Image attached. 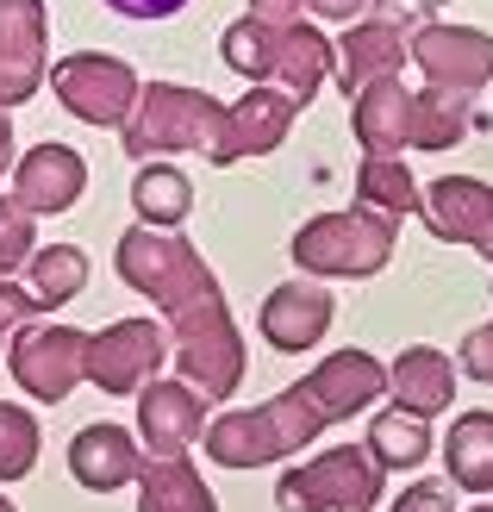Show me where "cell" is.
<instances>
[{
	"label": "cell",
	"mask_w": 493,
	"mask_h": 512,
	"mask_svg": "<svg viewBox=\"0 0 493 512\" xmlns=\"http://www.w3.org/2000/svg\"><path fill=\"white\" fill-rule=\"evenodd\" d=\"M119 275H125V288L163 300V319L175 331L181 381H188L200 400L238 394L244 338H238V325H231V306L219 294L213 269L200 263V250L181 244L175 232H157V225H132V232L119 238Z\"/></svg>",
	"instance_id": "1"
},
{
	"label": "cell",
	"mask_w": 493,
	"mask_h": 512,
	"mask_svg": "<svg viewBox=\"0 0 493 512\" xmlns=\"http://www.w3.org/2000/svg\"><path fill=\"white\" fill-rule=\"evenodd\" d=\"M387 394V363L369 350H331L325 363L294 381L288 394H275L269 406H250V413H225L206 425V456L225 469H263L281 463L319 438V431L344 425L356 413H369V400Z\"/></svg>",
	"instance_id": "2"
},
{
	"label": "cell",
	"mask_w": 493,
	"mask_h": 512,
	"mask_svg": "<svg viewBox=\"0 0 493 512\" xmlns=\"http://www.w3.org/2000/svg\"><path fill=\"white\" fill-rule=\"evenodd\" d=\"M125 157H157V150H200L206 163H231V107H219L200 88L144 82L132 119L119 125Z\"/></svg>",
	"instance_id": "3"
},
{
	"label": "cell",
	"mask_w": 493,
	"mask_h": 512,
	"mask_svg": "<svg viewBox=\"0 0 493 512\" xmlns=\"http://www.w3.org/2000/svg\"><path fill=\"white\" fill-rule=\"evenodd\" d=\"M294 263L306 275H325V281H369L394 263L400 250V219H387L375 207H344V213H319L294 232Z\"/></svg>",
	"instance_id": "4"
},
{
	"label": "cell",
	"mask_w": 493,
	"mask_h": 512,
	"mask_svg": "<svg viewBox=\"0 0 493 512\" xmlns=\"http://www.w3.org/2000/svg\"><path fill=\"white\" fill-rule=\"evenodd\" d=\"M381 481L387 469L375 463L369 444H337V450H319L306 469H288L281 475V512H369L381 500Z\"/></svg>",
	"instance_id": "5"
},
{
	"label": "cell",
	"mask_w": 493,
	"mask_h": 512,
	"mask_svg": "<svg viewBox=\"0 0 493 512\" xmlns=\"http://www.w3.org/2000/svg\"><path fill=\"white\" fill-rule=\"evenodd\" d=\"M50 94H57L82 125H113V132H119V125L132 119L144 82H138V69L125 63V57H107V50H82V57L50 63Z\"/></svg>",
	"instance_id": "6"
},
{
	"label": "cell",
	"mask_w": 493,
	"mask_h": 512,
	"mask_svg": "<svg viewBox=\"0 0 493 512\" xmlns=\"http://www.w3.org/2000/svg\"><path fill=\"white\" fill-rule=\"evenodd\" d=\"M88 344H94V331L32 325V331H19V344L7 350V369H13V381L32 400L57 406L69 388H82V381H88Z\"/></svg>",
	"instance_id": "7"
},
{
	"label": "cell",
	"mask_w": 493,
	"mask_h": 512,
	"mask_svg": "<svg viewBox=\"0 0 493 512\" xmlns=\"http://www.w3.org/2000/svg\"><path fill=\"white\" fill-rule=\"evenodd\" d=\"M163 363H169V344L157 319H119L107 331H94L88 344V381L100 394H144Z\"/></svg>",
	"instance_id": "8"
},
{
	"label": "cell",
	"mask_w": 493,
	"mask_h": 512,
	"mask_svg": "<svg viewBox=\"0 0 493 512\" xmlns=\"http://www.w3.org/2000/svg\"><path fill=\"white\" fill-rule=\"evenodd\" d=\"M412 63L431 88H456V94H481L493 82V38L475 25H444L431 19L412 32Z\"/></svg>",
	"instance_id": "9"
},
{
	"label": "cell",
	"mask_w": 493,
	"mask_h": 512,
	"mask_svg": "<svg viewBox=\"0 0 493 512\" xmlns=\"http://www.w3.org/2000/svg\"><path fill=\"white\" fill-rule=\"evenodd\" d=\"M50 13L44 0H0V107H19L44 88Z\"/></svg>",
	"instance_id": "10"
},
{
	"label": "cell",
	"mask_w": 493,
	"mask_h": 512,
	"mask_svg": "<svg viewBox=\"0 0 493 512\" xmlns=\"http://www.w3.org/2000/svg\"><path fill=\"white\" fill-rule=\"evenodd\" d=\"M419 219L431 225V238L444 244H469L493 263V188L475 175H437L419 194Z\"/></svg>",
	"instance_id": "11"
},
{
	"label": "cell",
	"mask_w": 493,
	"mask_h": 512,
	"mask_svg": "<svg viewBox=\"0 0 493 512\" xmlns=\"http://www.w3.org/2000/svg\"><path fill=\"white\" fill-rule=\"evenodd\" d=\"M331 50H337V69H331L337 88L356 100L369 82L400 75L412 63V32H400V25H387V19H356V25H344V38Z\"/></svg>",
	"instance_id": "12"
},
{
	"label": "cell",
	"mask_w": 493,
	"mask_h": 512,
	"mask_svg": "<svg viewBox=\"0 0 493 512\" xmlns=\"http://www.w3.org/2000/svg\"><path fill=\"white\" fill-rule=\"evenodd\" d=\"M331 319H337V300L319 281H281L263 300V313H256V331H263L275 350H313V344H325Z\"/></svg>",
	"instance_id": "13"
},
{
	"label": "cell",
	"mask_w": 493,
	"mask_h": 512,
	"mask_svg": "<svg viewBox=\"0 0 493 512\" xmlns=\"http://www.w3.org/2000/svg\"><path fill=\"white\" fill-rule=\"evenodd\" d=\"M88 188V163H82V150H69V144H38V150H25V157L13 163V200H25L32 213H69L75 200H82Z\"/></svg>",
	"instance_id": "14"
},
{
	"label": "cell",
	"mask_w": 493,
	"mask_h": 512,
	"mask_svg": "<svg viewBox=\"0 0 493 512\" xmlns=\"http://www.w3.org/2000/svg\"><path fill=\"white\" fill-rule=\"evenodd\" d=\"M206 431V400L188 381H150L138 394V438L150 456H181Z\"/></svg>",
	"instance_id": "15"
},
{
	"label": "cell",
	"mask_w": 493,
	"mask_h": 512,
	"mask_svg": "<svg viewBox=\"0 0 493 512\" xmlns=\"http://www.w3.org/2000/svg\"><path fill=\"white\" fill-rule=\"evenodd\" d=\"M69 475L94 494H113V488L144 475V450L125 425H82L69 444Z\"/></svg>",
	"instance_id": "16"
},
{
	"label": "cell",
	"mask_w": 493,
	"mask_h": 512,
	"mask_svg": "<svg viewBox=\"0 0 493 512\" xmlns=\"http://www.w3.org/2000/svg\"><path fill=\"white\" fill-rule=\"evenodd\" d=\"M350 132L369 157H400L412 150V94L400 88V75H381L350 100Z\"/></svg>",
	"instance_id": "17"
},
{
	"label": "cell",
	"mask_w": 493,
	"mask_h": 512,
	"mask_svg": "<svg viewBox=\"0 0 493 512\" xmlns=\"http://www.w3.org/2000/svg\"><path fill=\"white\" fill-rule=\"evenodd\" d=\"M306 107L288 94V88H275V82H256L238 107H231V163L238 157H269V150H281V138L294 132V119Z\"/></svg>",
	"instance_id": "18"
},
{
	"label": "cell",
	"mask_w": 493,
	"mask_h": 512,
	"mask_svg": "<svg viewBox=\"0 0 493 512\" xmlns=\"http://www.w3.org/2000/svg\"><path fill=\"white\" fill-rule=\"evenodd\" d=\"M387 394H394V406H406V413L437 419L456 400V363L431 344H412L387 363Z\"/></svg>",
	"instance_id": "19"
},
{
	"label": "cell",
	"mask_w": 493,
	"mask_h": 512,
	"mask_svg": "<svg viewBox=\"0 0 493 512\" xmlns=\"http://www.w3.org/2000/svg\"><path fill=\"white\" fill-rule=\"evenodd\" d=\"M469 132H475V94L431 82L412 94V150H456Z\"/></svg>",
	"instance_id": "20"
},
{
	"label": "cell",
	"mask_w": 493,
	"mask_h": 512,
	"mask_svg": "<svg viewBox=\"0 0 493 512\" xmlns=\"http://www.w3.org/2000/svg\"><path fill=\"white\" fill-rule=\"evenodd\" d=\"M444 469H450V488L493 494V413H462L444 431Z\"/></svg>",
	"instance_id": "21"
},
{
	"label": "cell",
	"mask_w": 493,
	"mask_h": 512,
	"mask_svg": "<svg viewBox=\"0 0 493 512\" xmlns=\"http://www.w3.org/2000/svg\"><path fill=\"white\" fill-rule=\"evenodd\" d=\"M331 69H337V50L313 32V25H288V32H281V63H275V88H288L300 107L306 100H313L325 82H331Z\"/></svg>",
	"instance_id": "22"
},
{
	"label": "cell",
	"mask_w": 493,
	"mask_h": 512,
	"mask_svg": "<svg viewBox=\"0 0 493 512\" xmlns=\"http://www.w3.org/2000/svg\"><path fill=\"white\" fill-rule=\"evenodd\" d=\"M132 207H138V225L175 232V225L194 213V188H188V175L175 163H144L138 182H132Z\"/></svg>",
	"instance_id": "23"
},
{
	"label": "cell",
	"mask_w": 493,
	"mask_h": 512,
	"mask_svg": "<svg viewBox=\"0 0 493 512\" xmlns=\"http://www.w3.org/2000/svg\"><path fill=\"white\" fill-rule=\"evenodd\" d=\"M369 450L381 469H419L431 456V419L406 413V406H381L369 419Z\"/></svg>",
	"instance_id": "24"
},
{
	"label": "cell",
	"mask_w": 493,
	"mask_h": 512,
	"mask_svg": "<svg viewBox=\"0 0 493 512\" xmlns=\"http://www.w3.org/2000/svg\"><path fill=\"white\" fill-rule=\"evenodd\" d=\"M138 481H144L138 512H219L213 494H206V481L181 463V456H157V463H150Z\"/></svg>",
	"instance_id": "25"
},
{
	"label": "cell",
	"mask_w": 493,
	"mask_h": 512,
	"mask_svg": "<svg viewBox=\"0 0 493 512\" xmlns=\"http://www.w3.org/2000/svg\"><path fill=\"white\" fill-rule=\"evenodd\" d=\"M25 288L44 300V313L69 306L75 294L88 288V250H82V244H44V250L32 256V269H25Z\"/></svg>",
	"instance_id": "26"
},
{
	"label": "cell",
	"mask_w": 493,
	"mask_h": 512,
	"mask_svg": "<svg viewBox=\"0 0 493 512\" xmlns=\"http://www.w3.org/2000/svg\"><path fill=\"white\" fill-rule=\"evenodd\" d=\"M419 182H412V169L400 157H362L356 169V200L362 207H375L387 219H406V213H419Z\"/></svg>",
	"instance_id": "27"
},
{
	"label": "cell",
	"mask_w": 493,
	"mask_h": 512,
	"mask_svg": "<svg viewBox=\"0 0 493 512\" xmlns=\"http://www.w3.org/2000/svg\"><path fill=\"white\" fill-rule=\"evenodd\" d=\"M281 32H288V25H263V19H238V25H225V38H219L225 69L250 75V82H275V63H281Z\"/></svg>",
	"instance_id": "28"
},
{
	"label": "cell",
	"mask_w": 493,
	"mask_h": 512,
	"mask_svg": "<svg viewBox=\"0 0 493 512\" xmlns=\"http://www.w3.org/2000/svg\"><path fill=\"white\" fill-rule=\"evenodd\" d=\"M32 463H38V419L0 400V481L32 475Z\"/></svg>",
	"instance_id": "29"
},
{
	"label": "cell",
	"mask_w": 493,
	"mask_h": 512,
	"mask_svg": "<svg viewBox=\"0 0 493 512\" xmlns=\"http://www.w3.org/2000/svg\"><path fill=\"white\" fill-rule=\"evenodd\" d=\"M38 256V213L25 200H0V275L32 269Z\"/></svg>",
	"instance_id": "30"
},
{
	"label": "cell",
	"mask_w": 493,
	"mask_h": 512,
	"mask_svg": "<svg viewBox=\"0 0 493 512\" xmlns=\"http://www.w3.org/2000/svg\"><path fill=\"white\" fill-rule=\"evenodd\" d=\"M38 319H44V300H38L32 288H19V281L7 275V281H0V350H13L19 331H32Z\"/></svg>",
	"instance_id": "31"
},
{
	"label": "cell",
	"mask_w": 493,
	"mask_h": 512,
	"mask_svg": "<svg viewBox=\"0 0 493 512\" xmlns=\"http://www.w3.org/2000/svg\"><path fill=\"white\" fill-rule=\"evenodd\" d=\"M456 369L493 388V319H487V325H475L469 338H462V350H456Z\"/></svg>",
	"instance_id": "32"
},
{
	"label": "cell",
	"mask_w": 493,
	"mask_h": 512,
	"mask_svg": "<svg viewBox=\"0 0 493 512\" xmlns=\"http://www.w3.org/2000/svg\"><path fill=\"white\" fill-rule=\"evenodd\" d=\"M394 512H456V494L444 481H412V488L394 500Z\"/></svg>",
	"instance_id": "33"
},
{
	"label": "cell",
	"mask_w": 493,
	"mask_h": 512,
	"mask_svg": "<svg viewBox=\"0 0 493 512\" xmlns=\"http://www.w3.org/2000/svg\"><path fill=\"white\" fill-rule=\"evenodd\" d=\"M375 19L400 25V32H419V25H431V0H375Z\"/></svg>",
	"instance_id": "34"
},
{
	"label": "cell",
	"mask_w": 493,
	"mask_h": 512,
	"mask_svg": "<svg viewBox=\"0 0 493 512\" xmlns=\"http://www.w3.org/2000/svg\"><path fill=\"white\" fill-rule=\"evenodd\" d=\"M369 7H375V0H306V13H313V19H331V25H356Z\"/></svg>",
	"instance_id": "35"
},
{
	"label": "cell",
	"mask_w": 493,
	"mask_h": 512,
	"mask_svg": "<svg viewBox=\"0 0 493 512\" xmlns=\"http://www.w3.org/2000/svg\"><path fill=\"white\" fill-rule=\"evenodd\" d=\"M306 13V0H250V19H263V25H300Z\"/></svg>",
	"instance_id": "36"
},
{
	"label": "cell",
	"mask_w": 493,
	"mask_h": 512,
	"mask_svg": "<svg viewBox=\"0 0 493 512\" xmlns=\"http://www.w3.org/2000/svg\"><path fill=\"white\" fill-rule=\"evenodd\" d=\"M113 13H125V19H169V13H181L188 0H107Z\"/></svg>",
	"instance_id": "37"
},
{
	"label": "cell",
	"mask_w": 493,
	"mask_h": 512,
	"mask_svg": "<svg viewBox=\"0 0 493 512\" xmlns=\"http://www.w3.org/2000/svg\"><path fill=\"white\" fill-rule=\"evenodd\" d=\"M13 169V119H7V107H0V175Z\"/></svg>",
	"instance_id": "38"
},
{
	"label": "cell",
	"mask_w": 493,
	"mask_h": 512,
	"mask_svg": "<svg viewBox=\"0 0 493 512\" xmlns=\"http://www.w3.org/2000/svg\"><path fill=\"white\" fill-rule=\"evenodd\" d=\"M0 512H13V506H7V500H0Z\"/></svg>",
	"instance_id": "39"
},
{
	"label": "cell",
	"mask_w": 493,
	"mask_h": 512,
	"mask_svg": "<svg viewBox=\"0 0 493 512\" xmlns=\"http://www.w3.org/2000/svg\"><path fill=\"white\" fill-rule=\"evenodd\" d=\"M475 512H493V506H475Z\"/></svg>",
	"instance_id": "40"
}]
</instances>
